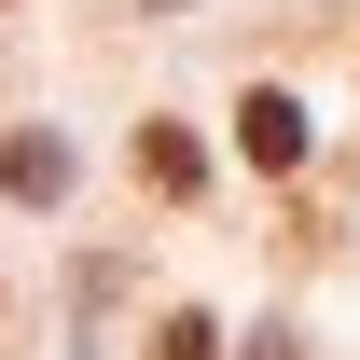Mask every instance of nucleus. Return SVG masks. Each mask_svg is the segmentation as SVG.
<instances>
[{"instance_id": "obj_1", "label": "nucleus", "mask_w": 360, "mask_h": 360, "mask_svg": "<svg viewBox=\"0 0 360 360\" xmlns=\"http://www.w3.org/2000/svg\"><path fill=\"white\" fill-rule=\"evenodd\" d=\"M236 139H250V167H277V180H291V167H305V97H250V111H236Z\"/></svg>"}, {"instance_id": "obj_2", "label": "nucleus", "mask_w": 360, "mask_h": 360, "mask_svg": "<svg viewBox=\"0 0 360 360\" xmlns=\"http://www.w3.org/2000/svg\"><path fill=\"white\" fill-rule=\"evenodd\" d=\"M0 180H14L28 208H56V194H70V139H56V125H28L14 153H0Z\"/></svg>"}, {"instance_id": "obj_3", "label": "nucleus", "mask_w": 360, "mask_h": 360, "mask_svg": "<svg viewBox=\"0 0 360 360\" xmlns=\"http://www.w3.org/2000/svg\"><path fill=\"white\" fill-rule=\"evenodd\" d=\"M139 167H153V194H194V180H208V153H194L180 125H153V139H139Z\"/></svg>"}, {"instance_id": "obj_4", "label": "nucleus", "mask_w": 360, "mask_h": 360, "mask_svg": "<svg viewBox=\"0 0 360 360\" xmlns=\"http://www.w3.org/2000/svg\"><path fill=\"white\" fill-rule=\"evenodd\" d=\"M208 347H222L208 319H167V333H153V360H208Z\"/></svg>"}]
</instances>
